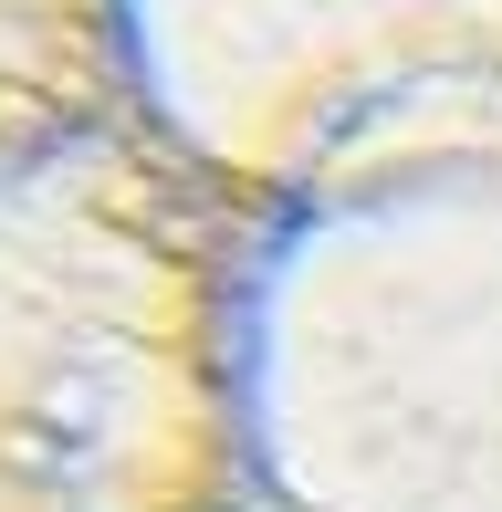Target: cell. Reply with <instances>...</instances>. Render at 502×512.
I'll list each match as a JSON object with an SVG mask.
<instances>
[{
    "instance_id": "1",
    "label": "cell",
    "mask_w": 502,
    "mask_h": 512,
    "mask_svg": "<svg viewBox=\"0 0 502 512\" xmlns=\"http://www.w3.org/2000/svg\"><path fill=\"white\" fill-rule=\"evenodd\" d=\"M241 429L251 512H502V84L262 199Z\"/></svg>"
},
{
    "instance_id": "2",
    "label": "cell",
    "mask_w": 502,
    "mask_h": 512,
    "mask_svg": "<svg viewBox=\"0 0 502 512\" xmlns=\"http://www.w3.org/2000/svg\"><path fill=\"white\" fill-rule=\"evenodd\" d=\"M251 230L136 105L0 168V512H251Z\"/></svg>"
},
{
    "instance_id": "3",
    "label": "cell",
    "mask_w": 502,
    "mask_h": 512,
    "mask_svg": "<svg viewBox=\"0 0 502 512\" xmlns=\"http://www.w3.org/2000/svg\"><path fill=\"white\" fill-rule=\"evenodd\" d=\"M136 115L272 199L377 115L502 84V0H126Z\"/></svg>"
},
{
    "instance_id": "4",
    "label": "cell",
    "mask_w": 502,
    "mask_h": 512,
    "mask_svg": "<svg viewBox=\"0 0 502 512\" xmlns=\"http://www.w3.org/2000/svg\"><path fill=\"white\" fill-rule=\"evenodd\" d=\"M136 105L126 0H0V168Z\"/></svg>"
}]
</instances>
